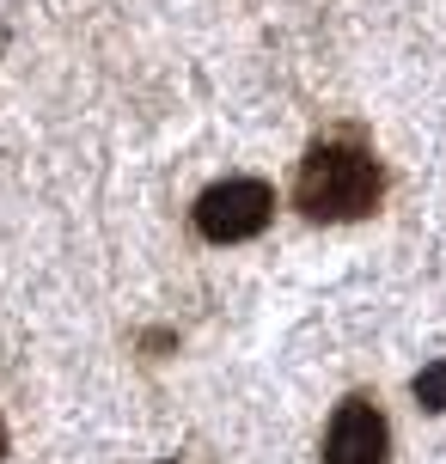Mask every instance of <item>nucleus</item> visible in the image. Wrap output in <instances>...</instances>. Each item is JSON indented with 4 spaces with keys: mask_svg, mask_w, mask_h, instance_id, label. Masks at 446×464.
<instances>
[{
    "mask_svg": "<svg viewBox=\"0 0 446 464\" xmlns=\"http://www.w3.org/2000/svg\"><path fill=\"white\" fill-rule=\"evenodd\" d=\"M379 165L373 153H361V147H343V140H325V147H312L300 160V178H294V202H300L305 220H330V227H343V220H361V214L379 208Z\"/></svg>",
    "mask_w": 446,
    "mask_h": 464,
    "instance_id": "nucleus-1",
    "label": "nucleus"
},
{
    "mask_svg": "<svg viewBox=\"0 0 446 464\" xmlns=\"http://www.w3.org/2000/svg\"><path fill=\"white\" fill-rule=\"evenodd\" d=\"M276 214V196L257 178H227V184H208L196 196V232L214 238V245H238V238H257Z\"/></svg>",
    "mask_w": 446,
    "mask_h": 464,
    "instance_id": "nucleus-2",
    "label": "nucleus"
},
{
    "mask_svg": "<svg viewBox=\"0 0 446 464\" xmlns=\"http://www.w3.org/2000/svg\"><path fill=\"white\" fill-rule=\"evenodd\" d=\"M385 446H392L385 416L367 397H343L325 428V464H385Z\"/></svg>",
    "mask_w": 446,
    "mask_h": 464,
    "instance_id": "nucleus-3",
    "label": "nucleus"
},
{
    "mask_svg": "<svg viewBox=\"0 0 446 464\" xmlns=\"http://www.w3.org/2000/svg\"><path fill=\"white\" fill-rule=\"evenodd\" d=\"M416 403L422 410H446V361H428L416 372Z\"/></svg>",
    "mask_w": 446,
    "mask_h": 464,
    "instance_id": "nucleus-4",
    "label": "nucleus"
},
{
    "mask_svg": "<svg viewBox=\"0 0 446 464\" xmlns=\"http://www.w3.org/2000/svg\"><path fill=\"white\" fill-rule=\"evenodd\" d=\"M0 459H6V434H0Z\"/></svg>",
    "mask_w": 446,
    "mask_h": 464,
    "instance_id": "nucleus-5",
    "label": "nucleus"
}]
</instances>
